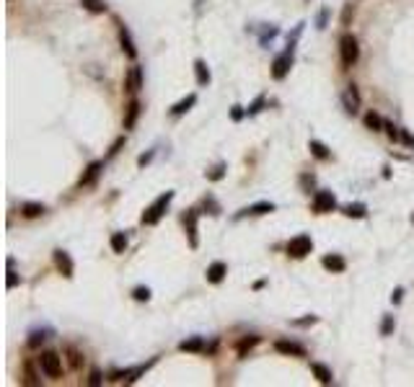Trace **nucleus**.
<instances>
[{"mask_svg":"<svg viewBox=\"0 0 414 387\" xmlns=\"http://www.w3.org/2000/svg\"><path fill=\"white\" fill-rule=\"evenodd\" d=\"M52 258H55V266H57L60 274H62L65 279H73V274H75V263H73V258H70L68 250L57 248L55 253H52Z\"/></svg>","mask_w":414,"mask_h":387,"instance_id":"6","label":"nucleus"},{"mask_svg":"<svg viewBox=\"0 0 414 387\" xmlns=\"http://www.w3.org/2000/svg\"><path fill=\"white\" fill-rule=\"evenodd\" d=\"M411 225H414V214H411Z\"/></svg>","mask_w":414,"mask_h":387,"instance_id":"47","label":"nucleus"},{"mask_svg":"<svg viewBox=\"0 0 414 387\" xmlns=\"http://www.w3.org/2000/svg\"><path fill=\"white\" fill-rule=\"evenodd\" d=\"M44 212H47L44 204H39V201H26V204H21V217H26V219L41 217Z\"/></svg>","mask_w":414,"mask_h":387,"instance_id":"21","label":"nucleus"},{"mask_svg":"<svg viewBox=\"0 0 414 387\" xmlns=\"http://www.w3.org/2000/svg\"><path fill=\"white\" fill-rule=\"evenodd\" d=\"M401 140H404V145H409V147H414V134H411L409 129H401Z\"/></svg>","mask_w":414,"mask_h":387,"instance_id":"45","label":"nucleus"},{"mask_svg":"<svg viewBox=\"0 0 414 387\" xmlns=\"http://www.w3.org/2000/svg\"><path fill=\"white\" fill-rule=\"evenodd\" d=\"M344 106H347V111H357V106H360V90H357V85L352 83V85H347V96H344Z\"/></svg>","mask_w":414,"mask_h":387,"instance_id":"24","label":"nucleus"},{"mask_svg":"<svg viewBox=\"0 0 414 387\" xmlns=\"http://www.w3.org/2000/svg\"><path fill=\"white\" fill-rule=\"evenodd\" d=\"M264 103H267V93H259L256 98H254V103H249V108H246V117H256V114L264 108Z\"/></svg>","mask_w":414,"mask_h":387,"instance_id":"29","label":"nucleus"},{"mask_svg":"<svg viewBox=\"0 0 414 387\" xmlns=\"http://www.w3.org/2000/svg\"><path fill=\"white\" fill-rule=\"evenodd\" d=\"M194 103H197V93H189V96H184L179 103H173L171 106V117H184V114L194 106Z\"/></svg>","mask_w":414,"mask_h":387,"instance_id":"20","label":"nucleus"},{"mask_svg":"<svg viewBox=\"0 0 414 387\" xmlns=\"http://www.w3.org/2000/svg\"><path fill=\"white\" fill-rule=\"evenodd\" d=\"M339 52H342V65L344 67L357 65V60H360V41H357V36L355 34H344L339 39Z\"/></svg>","mask_w":414,"mask_h":387,"instance_id":"2","label":"nucleus"},{"mask_svg":"<svg viewBox=\"0 0 414 387\" xmlns=\"http://www.w3.org/2000/svg\"><path fill=\"white\" fill-rule=\"evenodd\" d=\"M132 297H135L137 302H148L150 297H153V294H150V287H143V284H140V287L132 289Z\"/></svg>","mask_w":414,"mask_h":387,"instance_id":"32","label":"nucleus"},{"mask_svg":"<svg viewBox=\"0 0 414 387\" xmlns=\"http://www.w3.org/2000/svg\"><path fill=\"white\" fill-rule=\"evenodd\" d=\"M194 78H197V85L200 88H207L210 85V80H212V73H210V67H207V62L205 60H194Z\"/></svg>","mask_w":414,"mask_h":387,"instance_id":"15","label":"nucleus"},{"mask_svg":"<svg viewBox=\"0 0 414 387\" xmlns=\"http://www.w3.org/2000/svg\"><path fill=\"white\" fill-rule=\"evenodd\" d=\"M122 147H124V137H117V140H114V145H112V150L106 152V157H114V155H117Z\"/></svg>","mask_w":414,"mask_h":387,"instance_id":"40","label":"nucleus"},{"mask_svg":"<svg viewBox=\"0 0 414 387\" xmlns=\"http://www.w3.org/2000/svg\"><path fill=\"white\" fill-rule=\"evenodd\" d=\"M119 44H122V52L129 57V60H137V47H135V39L129 34V29L124 24H119Z\"/></svg>","mask_w":414,"mask_h":387,"instance_id":"9","label":"nucleus"},{"mask_svg":"<svg viewBox=\"0 0 414 387\" xmlns=\"http://www.w3.org/2000/svg\"><path fill=\"white\" fill-rule=\"evenodd\" d=\"M352 16H355V11H352V6H344V11H342V26H350V21H352Z\"/></svg>","mask_w":414,"mask_h":387,"instance_id":"38","label":"nucleus"},{"mask_svg":"<svg viewBox=\"0 0 414 387\" xmlns=\"http://www.w3.org/2000/svg\"><path fill=\"white\" fill-rule=\"evenodd\" d=\"M140 111H143L140 101L132 98V101H129V106H127V111H124V129H135V124L140 119Z\"/></svg>","mask_w":414,"mask_h":387,"instance_id":"17","label":"nucleus"},{"mask_svg":"<svg viewBox=\"0 0 414 387\" xmlns=\"http://www.w3.org/2000/svg\"><path fill=\"white\" fill-rule=\"evenodd\" d=\"M205 209H210V214H220V207H217V201L212 196L205 199Z\"/></svg>","mask_w":414,"mask_h":387,"instance_id":"39","label":"nucleus"},{"mask_svg":"<svg viewBox=\"0 0 414 387\" xmlns=\"http://www.w3.org/2000/svg\"><path fill=\"white\" fill-rule=\"evenodd\" d=\"M311 372H313V377H316L321 384H332V382H334L332 369L326 367V364H321V361H311Z\"/></svg>","mask_w":414,"mask_h":387,"instance_id":"19","label":"nucleus"},{"mask_svg":"<svg viewBox=\"0 0 414 387\" xmlns=\"http://www.w3.org/2000/svg\"><path fill=\"white\" fill-rule=\"evenodd\" d=\"M70 361H73V367H80V354L70 349Z\"/></svg>","mask_w":414,"mask_h":387,"instance_id":"46","label":"nucleus"},{"mask_svg":"<svg viewBox=\"0 0 414 387\" xmlns=\"http://www.w3.org/2000/svg\"><path fill=\"white\" fill-rule=\"evenodd\" d=\"M344 217H350V219H365L367 217V207L362 201H355V204H347V207L342 209Z\"/></svg>","mask_w":414,"mask_h":387,"instance_id":"22","label":"nucleus"},{"mask_svg":"<svg viewBox=\"0 0 414 387\" xmlns=\"http://www.w3.org/2000/svg\"><path fill=\"white\" fill-rule=\"evenodd\" d=\"M362 122H365V127H367L370 132H381V129H383V124H386V119L381 117L378 111H367Z\"/></svg>","mask_w":414,"mask_h":387,"instance_id":"25","label":"nucleus"},{"mask_svg":"<svg viewBox=\"0 0 414 387\" xmlns=\"http://www.w3.org/2000/svg\"><path fill=\"white\" fill-rule=\"evenodd\" d=\"M173 196H176V191H163L150 207L143 212V217H140V222L143 225H158L161 222V217L166 214V209H168V204L173 201Z\"/></svg>","mask_w":414,"mask_h":387,"instance_id":"1","label":"nucleus"},{"mask_svg":"<svg viewBox=\"0 0 414 387\" xmlns=\"http://www.w3.org/2000/svg\"><path fill=\"white\" fill-rule=\"evenodd\" d=\"M21 284V279H18V274L13 268H8V289H13V287H18Z\"/></svg>","mask_w":414,"mask_h":387,"instance_id":"42","label":"nucleus"},{"mask_svg":"<svg viewBox=\"0 0 414 387\" xmlns=\"http://www.w3.org/2000/svg\"><path fill=\"white\" fill-rule=\"evenodd\" d=\"M401 300H404V289H401V287H396L394 292H391V302H394V305H399Z\"/></svg>","mask_w":414,"mask_h":387,"instance_id":"44","label":"nucleus"},{"mask_svg":"<svg viewBox=\"0 0 414 387\" xmlns=\"http://www.w3.org/2000/svg\"><path fill=\"white\" fill-rule=\"evenodd\" d=\"M225 274H228V266H225L223 261H212V263L207 266V271H205V277H207L210 284H220V282L225 279Z\"/></svg>","mask_w":414,"mask_h":387,"instance_id":"13","label":"nucleus"},{"mask_svg":"<svg viewBox=\"0 0 414 387\" xmlns=\"http://www.w3.org/2000/svg\"><path fill=\"white\" fill-rule=\"evenodd\" d=\"M259 341H261L259 336H246V338H241V341H238V356H246V351L254 349Z\"/></svg>","mask_w":414,"mask_h":387,"instance_id":"28","label":"nucleus"},{"mask_svg":"<svg viewBox=\"0 0 414 387\" xmlns=\"http://www.w3.org/2000/svg\"><path fill=\"white\" fill-rule=\"evenodd\" d=\"M274 351L280 354H288V356H306V346L295 344V341H274Z\"/></svg>","mask_w":414,"mask_h":387,"instance_id":"12","label":"nucleus"},{"mask_svg":"<svg viewBox=\"0 0 414 387\" xmlns=\"http://www.w3.org/2000/svg\"><path fill=\"white\" fill-rule=\"evenodd\" d=\"M290 65H293V47L288 52H282V54L274 57V62H272V78L274 80H282V78L290 73Z\"/></svg>","mask_w":414,"mask_h":387,"instance_id":"7","label":"nucleus"},{"mask_svg":"<svg viewBox=\"0 0 414 387\" xmlns=\"http://www.w3.org/2000/svg\"><path fill=\"white\" fill-rule=\"evenodd\" d=\"M311 207L316 214H329L337 209V194L329 191V189H321L313 194V201H311Z\"/></svg>","mask_w":414,"mask_h":387,"instance_id":"5","label":"nucleus"},{"mask_svg":"<svg viewBox=\"0 0 414 387\" xmlns=\"http://www.w3.org/2000/svg\"><path fill=\"white\" fill-rule=\"evenodd\" d=\"M101 382H104V377H101V372H99V369H94V372L88 374V384H91V387H99Z\"/></svg>","mask_w":414,"mask_h":387,"instance_id":"41","label":"nucleus"},{"mask_svg":"<svg viewBox=\"0 0 414 387\" xmlns=\"http://www.w3.org/2000/svg\"><path fill=\"white\" fill-rule=\"evenodd\" d=\"M396 328V320H394V315H383V323H381V336H391Z\"/></svg>","mask_w":414,"mask_h":387,"instance_id":"31","label":"nucleus"},{"mask_svg":"<svg viewBox=\"0 0 414 387\" xmlns=\"http://www.w3.org/2000/svg\"><path fill=\"white\" fill-rule=\"evenodd\" d=\"M225 176V163H217L212 171H207V181H220Z\"/></svg>","mask_w":414,"mask_h":387,"instance_id":"34","label":"nucleus"},{"mask_svg":"<svg viewBox=\"0 0 414 387\" xmlns=\"http://www.w3.org/2000/svg\"><path fill=\"white\" fill-rule=\"evenodd\" d=\"M321 266H324L326 271H332V274H342V271L347 268V261H344L339 253H326V256L321 258Z\"/></svg>","mask_w":414,"mask_h":387,"instance_id":"14","label":"nucleus"},{"mask_svg":"<svg viewBox=\"0 0 414 387\" xmlns=\"http://www.w3.org/2000/svg\"><path fill=\"white\" fill-rule=\"evenodd\" d=\"M80 6L88 13H106L109 11V6L104 3V0H80Z\"/></svg>","mask_w":414,"mask_h":387,"instance_id":"26","label":"nucleus"},{"mask_svg":"<svg viewBox=\"0 0 414 387\" xmlns=\"http://www.w3.org/2000/svg\"><path fill=\"white\" fill-rule=\"evenodd\" d=\"M277 207H274V201H256V204H251V207H246V209H241L238 212V217H261V214H272Z\"/></svg>","mask_w":414,"mask_h":387,"instance_id":"11","label":"nucleus"},{"mask_svg":"<svg viewBox=\"0 0 414 387\" xmlns=\"http://www.w3.org/2000/svg\"><path fill=\"white\" fill-rule=\"evenodd\" d=\"M308 150H311V155L316 157V160H332V150L326 147L324 142H318V140H311Z\"/></svg>","mask_w":414,"mask_h":387,"instance_id":"23","label":"nucleus"},{"mask_svg":"<svg viewBox=\"0 0 414 387\" xmlns=\"http://www.w3.org/2000/svg\"><path fill=\"white\" fill-rule=\"evenodd\" d=\"M44 341H47V333H44V330H31V333H29V346H31V349H39L41 344H44Z\"/></svg>","mask_w":414,"mask_h":387,"instance_id":"30","label":"nucleus"},{"mask_svg":"<svg viewBox=\"0 0 414 387\" xmlns=\"http://www.w3.org/2000/svg\"><path fill=\"white\" fill-rule=\"evenodd\" d=\"M101 168H104V163L101 160H94L88 168H85V173L80 176V181H78V186L83 189V186H91V184H96V178L101 176Z\"/></svg>","mask_w":414,"mask_h":387,"instance_id":"16","label":"nucleus"},{"mask_svg":"<svg viewBox=\"0 0 414 387\" xmlns=\"http://www.w3.org/2000/svg\"><path fill=\"white\" fill-rule=\"evenodd\" d=\"M313 323H318L316 315H306V317H298V320H293V325H298V328H308V325H313Z\"/></svg>","mask_w":414,"mask_h":387,"instance_id":"36","label":"nucleus"},{"mask_svg":"<svg viewBox=\"0 0 414 387\" xmlns=\"http://www.w3.org/2000/svg\"><path fill=\"white\" fill-rule=\"evenodd\" d=\"M383 129H386V134H388V137L394 140V142H396V140H401V129H399L394 122H386V124H383Z\"/></svg>","mask_w":414,"mask_h":387,"instance_id":"33","label":"nucleus"},{"mask_svg":"<svg viewBox=\"0 0 414 387\" xmlns=\"http://www.w3.org/2000/svg\"><path fill=\"white\" fill-rule=\"evenodd\" d=\"M244 117H246V108H244V106H238V103L231 106V119H233V122H241Z\"/></svg>","mask_w":414,"mask_h":387,"instance_id":"37","label":"nucleus"},{"mask_svg":"<svg viewBox=\"0 0 414 387\" xmlns=\"http://www.w3.org/2000/svg\"><path fill=\"white\" fill-rule=\"evenodd\" d=\"M109 245H112L114 253H124V250H127V235L124 233H114L112 240H109Z\"/></svg>","mask_w":414,"mask_h":387,"instance_id":"27","label":"nucleus"},{"mask_svg":"<svg viewBox=\"0 0 414 387\" xmlns=\"http://www.w3.org/2000/svg\"><path fill=\"white\" fill-rule=\"evenodd\" d=\"M39 367L50 379H60L62 377V359L57 351H41L39 354Z\"/></svg>","mask_w":414,"mask_h":387,"instance_id":"3","label":"nucleus"},{"mask_svg":"<svg viewBox=\"0 0 414 387\" xmlns=\"http://www.w3.org/2000/svg\"><path fill=\"white\" fill-rule=\"evenodd\" d=\"M124 88L129 90V93H137V90L143 88V67L140 65H132L127 70V75H124Z\"/></svg>","mask_w":414,"mask_h":387,"instance_id":"10","label":"nucleus"},{"mask_svg":"<svg viewBox=\"0 0 414 387\" xmlns=\"http://www.w3.org/2000/svg\"><path fill=\"white\" fill-rule=\"evenodd\" d=\"M311 250H313V238L308 233H300L288 240V256H293V258H306Z\"/></svg>","mask_w":414,"mask_h":387,"instance_id":"4","label":"nucleus"},{"mask_svg":"<svg viewBox=\"0 0 414 387\" xmlns=\"http://www.w3.org/2000/svg\"><path fill=\"white\" fill-rule=\"evenodd\" d=\"M153 155H156V150H150V152L140 155V157H137V165H140V168H143V165H148L150 160H153Z\"/></svg>","mask_w":414,"mask_h":387,"instance_id":"43","label":"nucleus"},{"mask_svg":"<svg viewBox=\"0 0 414 387\" xmlns=\"http://www.w3.org/2000/svg\"><path fill=\"white\" fill-rule=\"evenodd\" d=\"M205 349H207V344H205L202 336H192V338H187V341L179 344V351H187V354H200Z\"/></svg>","mask_w":414,"mask_h":387,"instance_id":"18","label":"nucleus"},{"mask_svg":"<svg viewBox=\"0 0 414 387\" xmlns=\"http://www.w3.org/2000/svg\"><path fill=\"white\" fill-rule=\"evenodd\" d=\"M326 21H329V8H321L318 16H316V29H318V31L326 29Z\"/></svg>","mask_w":414,"mask_h":387,"instance_id":"35","label":"nucleus"},{"mask_svg":"<svg viewBox=\"0 0 414 387\" xmlns=\"http://www.w3.org/2000/svg\"><path fill=\"white\" fill-rule=\"evenodd\" d=\"M197 217L200 212L197 209H187L184 214V227H187V238H189V248H200V238H197Z\"/></svg>","mask_w":414,"mask_h":387,"instance_id":"8","label":"nucleus"}]
</instances>
